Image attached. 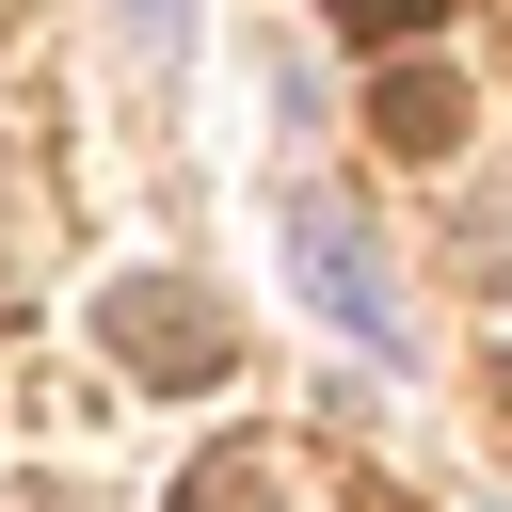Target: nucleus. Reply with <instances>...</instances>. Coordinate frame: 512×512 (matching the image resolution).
Wrapping results in <instances>:
<instances>
[{"label":"nucleus","mask_w":512,"mask_h":512,"mask_svg":"<svg viewBox=\"0 0 512 512\" xmlns=\"http://www.w3.org/2000/svg\"><path fill=\"white\" fill-rule=\"evenodd\" d=\"M288 272H304V304H320L352 352H400V288L368 272V240H352L336 192H288Z\"/></svg>","instance_id":"obj_1"},{"label":"nucleus","mask_w":512,"mask_h":512,"mask_svg":"<svg viewBox=\"0 0 512 512\" xmlns=\"http://www.w3.org/2000/svg\"><path fill=\"white\" fill-rule=\"evenodd\" d=\"M112 352H128V368H160V384H208V368H224V304L144 272V288H112Z\"/></svg>","instance_id":"obj_2"},{"label":"nucleus","mask_w":512,"mask_h":512,"mask_svg":"<svg viewBox=\"0 0 512 512\" xmlns=\"http://www.w3.org/2000/svg\"><path fill=\"white\" fill-rule=\"evenodd\" d=\"M384 144H400V160H448V144H464V96H448V80H384Z\"/></svg>","instance_id":"obj_3"},{"label":"nucleus","mask_w":512,"mask_h":512,"mask_svg":"<svg viewBox=\"0 0 512 512\" xmlns=\"http://www.w3.org/2000/svg\"><path fill=\"white\" fill-rule=\"evenodd\" d=\"M432 16H448V0H336V32H352V48H416Z\"/></svg>","instance_id":"obj_4"},{"label":"nucleus","mask_w":512,"mask_h":512,"mask_svg":"<svg viewBox=\"0 0 512 512\" xmlns=\"http://www.w3.org/2000/svg\"><path fill=\"white\" fill-rule=\"evenodd\" d=\"M176 512H272V480H256V464H192V496H176Z\"/></svg>","instance_id":"obj_5"},{"label":"nucleus","mask_w":512,"mask_h":512,"mask_svg":"<svg viewBox=\"0 0 512 512\" xmlns=\"http://www.w3.org/2000/svg\"><path fill=\"white\" fill-rule=\"evenodd\" d=\"M128 32H144V48L176 64V32H192V16H176V0H128Z\"/></svg>","instance_id":"obj_6"}]
</instances>
